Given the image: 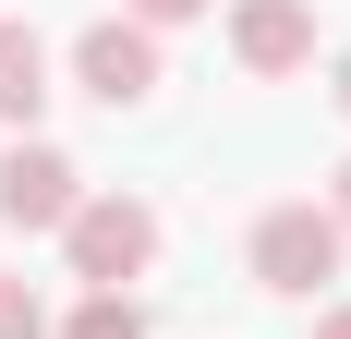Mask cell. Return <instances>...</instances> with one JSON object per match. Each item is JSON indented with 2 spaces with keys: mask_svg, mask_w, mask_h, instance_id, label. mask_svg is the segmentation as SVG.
<instances>
[{
  "mask_svg": "<svg viewBox=\"0 0 351 339\" xmlns=\"http://www.w3.org/2000/svg\"><path fill=\"white\" fill-rule=\"evenodd\" d=\"M61 255H73L85 291H134V279L158 267V206H145V194H85L73 231H61Z\"/></svg>",
  "mask_w": 351,
  "mask_h": 339,
  "instance_id": "2",
  "label": "cell"
},
{
  "mask_svg": "<svg viewBox=\"0 0 351 339\" xmlns=\"http://www.w3.org/2000/svg\"><path fill=\"white\" fill-rule=\"evenodd\" d=\"M339 255H351V231L327 218V194H291V206H267V218H254V242H243L254 291H279V303H315L327 279H339Z\"/></svg>",
  "mask_w": 351,
  "mask_h": 339,
  "instance_id": "1",
  "label": "cell"
},
{
  "mask_svg": "<svg viewBox=\"0 0 351 339\" xmlns=\"http://www.w3.org/2000/svg\"><path fill=\"white\" fill-rule=\"evenodd\" d=\"M36 109H49V36L0 12V121H36Z\"/></svg>",
  "mask_w": 351,
  "mask_h": 339,
  "instance_id": "6",
  "label": "cell"
},
{
  "mask_svg": "<svg viewBox=\"0 0 351 339\" xmlns=\"http://www.w3.org/2000/svg\"><path fill=\"white\" fill-rule=\"evenodd\" d=\"M315 339H351V303H327V315H315Z\"/></svg>",
  "mask_w": 351,
  "mask_h": 339,
  "instance_id": "11",
  "label": "cell"
},
{
  "mask_svg": "<svg viewBox=\"0 0 351 339\" xmlns=\"http://www.w3.org/2000/svg\"><path fill=\"white\" fill-rule=\"evenodd\" d=\"M327 218H339V231H351V158H339V182H327Z\"/></svg>",
  "mask_w": 351,
  "mask_h": 339,
  "instance_id": "10",
  "label": "cell"
},
{
  "mask_svg": "<svg viewBox=\"0 0 351 339\" xmlns=\"http://www.w3.org/2000/svg\"><path fill=\"white\" fill-rule=\"evenodd\" d=\"M61 339H145V303L134 291H85V303L61 315Z\"/></svg>",
  "mask_w": 351,
  "mask_h": 339,
  "instance_id": "7",
  "label": "cell"
},
{
  "mask_svg": "<svg viewBox=\"0 0 351 339\" xmlns=\"http://www.w3.org/2000/svg\"><path fill=\"white\" fill-rule=\"evenodd\" d=\"M0 339H61L49 303H36V279H12V267H0Z\"/></svg>",
  "mask_w": 351,
  "mask_h": 339,
  "instance_id": "8",
  "label": "cell"
},
{
  "mask_svg": "<svg viewBox=\"0 0 351 339\" xmlns=\"http://www.w3.org/2000/svg\"><path fill=\"white\" fill-rule=\"evenodd\" d=\"M121 12H134V25L158 36V25H194V12H206V0H121Z\"/></svg>",
  "mask_w": 351,
  "mask_h": 339,
  "instance_id": "9",
  "label": "cell"
},
{
  "mask_svg": "<svg viewBox=\"0 0 351 339\" xmlns=\"http://www.w3.org/2000/svg\"><path fill=\"white\" fill-rule=\"evenodd\" d=\"M327 97H339V121H351V49H339V85H327Z\"/></svg>",
  "mask_w": 351,
  "mask_h": 339,
  "instance_id": "12",
  "label": "cell"
},
{
  "mask_svg": "<svg viewBox=\"0 0 351 339\" xmlns=\"http://www.w3.org/2000/svg\"><path fill=\"white\" fill-rule=\"evenodd\" d=\"M230 61L243 73H303L315 61V0H230Z\"/></svg>",
  "mask_w": 351,
  "mask_h": 339,
  "instance_id": "5",
  "label": "cell"
},
{
  "mask_svg": "<svg viewBox=\"0 0 351 339\" xmlns=\"http://www.w3.org/2000/svg\"><path fill=\"white\" fill-rule=\"evenodd\" d=\"M73 85H85L97 109H145L158 97V36H145L134 12H97V25L73 36Z\"/></svg>",
  "mask_w": 351,
  "mask_h": 339,
  "instance_id": "3",
  "label": "cell"
},
{
  "mask_svg": "<svg viewBox=\"0 0 351 339\" xmlns=\"http://www.w3.org/2000/svg\"><path fill=\"white\" fill-rule=\"evenodd\" d=\"M73 206H85V170L61 145H0V231H73Z\"/></svg>",
  "mask_w": 351,
  "mask_h": 339,
  "instance_id": "4",
  "label": "cell"
}]
</instances>
